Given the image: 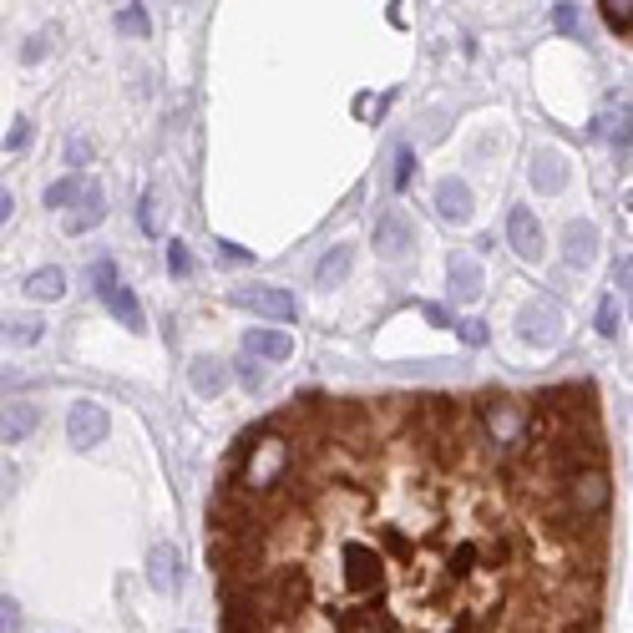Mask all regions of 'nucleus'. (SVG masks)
<instances>
[{"label":"nucleus","instance_id":"nucleus-41","mask_svg":"<svg viewBox=\"0 0 633 633\" xmlns=\"http://www.w3.org/2000/svg\"><path fill=\"white\" fill-rule=\"evenodd\" d=\"M41 56H46V36H31V41L21 46V61H26V66H36Z\"/></svg>","mask_w":633,"mask_h":633},{"label":"nucleus","instance_id":"nucleus-38","mask_svg":"<svg viewBox=\"0 0 633 633\" xmlns=\"http://www.w3.org/2000/svg\"><path fill=\"white\" fill-rule=\"evenodd\" d=\"M552 26L568 31V36H578V11L573 6H558V11H552Z\"/></svg>","mask_w":633,"mask_h":633},{"label":"nucleus","instance_id":"nucleus-1","mask_svg":"<svg viewBox=\"0 0 633 633\" xmlns=\"http://www.w3.org/2000/svg\"><path fill=\"white\" fill-rule=\"evenodd\" d=\"M542 456H547L552 482L563 487L568 477H578V471L603 466V456H608V446H603V426H563L558 436L542 446Z\"/></svg>","mask_w":633,"mask_h":633},{"label":"nucleus","instance_id":"nucleus-36","mask_svg":"<svg viewBox=\"0 0 633 633\" xmlns=\"http://www.w3.org/2000/svg\"><path fill=\"white\" fill-rule=\"evenodd\" d=\"M92 279H97V294H107V289H117V269H112V259H97V269H92Z\"/></svg>","mask_w":633,"mask_h":633},{"label":"nucleus","instance_id":"nucleus-2","mask_svg":"<svg viewBox=\"0 0 633 633\" xmlns=\"http://www.w3.org/2000/svg\"><path fill=\"white\" fill-rule=\"evenodd\" d=\"M259 608H264V618H269V628H289L304 608H309V598H314V583H309V573L304 568H269L259 583Z\"/></svg>","mask_w":633,"mask_h":633},{"label":"nucleus","instance_id":"nucleus-21","mask_svg":"<svg viewBox=\"0 0 633 633\" xmlns=\"http://www.w3.org/2000/svg\"><path fill=\"white\" fill-rule=\"evenodd\" d=\"M102 304H107V309L117 314V320H122V325L132 330V335L142 330V304L132 299V289H122V284H117V289H107V294H102Z\"/></svg>","mask_w":633,"mask_h":633},{"label":"nucleus","instance_id":"nucleus-13","mask_svg":"<svg viewBox=\"0 0 633 633\" xmlns=\"http://www.w3.org/2000/svg\"><path fill=\"white\" fill-rule=\"evenodd\" d=\"M335 633H401V623L385 608H345L335 618Z\"/></svg>","mask_w":633,"mask_h":633},{"label":"nucleus","instance_id":"nucleus-40","mask_svg":"<svg viewBox=\"0 0 633 633\" xmlns=\"http://www.w3.org/2000/svg\"><path fill=\"white\" fill-rule=\"evenodd\" d=\"M11 335H16V345H36V340H41V325H36V320H16Z\"/></svg>","mask_w":633,"mask_h":633},{"label":"nucleus","instance_id":"nucleus-24","mask_svg":"<svg viewBox=\"0 0 633 633\" xmlns=\"http://www.w3.org/2000/svg\"><path fill=\"white\" fill-rule=\"evenodd\" d=\"M36 421H41V411H36V406H26V401H21V406H11V411H6V446H21V441L36 431Z\"/></svg>","mask_w":633,"mask_h":633},{"label":"nucleus","instance_id":"nucleus-43","mask_svg":"<svg viewBox=\"0 0 633 633\" xmlns=\"http://www.w3.org/2000/svg\"><path fill=\"white\" fill-rule=\"evenodd\" d=\"M623 203H628V208H633V193H628V198H623Z\"/></svg>","mask_w":633,"mask_h":633},{"label":"nucleus","instance_id":"nucleus-25","mask_svg":"<svg viewBox=\"0 0 633 633\" xmlns=\"http://www.w3.org/2000/svg\"><path fill=\"white\" fill-rule=\"evenodd\" d=\"M26 294H31V299H61V294H66V274H61L56 264H51V269H36V274L26 279Z\"/></svg>","mask_w":633,"mask_h":633},{"label":"nucleus","instance_id":"nucleus-34","mask_svg":"<svg viewBox=\"0 0 633 633\" xmlns=\"http://www.w3.org/2000/svg\"><path fill=\"white\" fill-rule=\"evenodd\" d=\"M456 335H461L466 345H487V325H482V320H456Z\"/></svg>","mask_w":633,"mask_h":633},{"label":"nucleus","instance_id":"nucleus-31","mask_svg":"<svg viewBox=\"0 0 633 633\" xmlns=\"http://www.w3.org/2000/svg\"><path fill=\"white\" fill-rule=\"evenodd\" d=\"M26 147H31V122L16 117V127L6 132V152H26Z\"/></svg>","mask_w":633,"mask_h":633},{"label":"nucleus","instance_id":"nucleus-22","mask_svg":"<svg viewBox=\"0 0 633 633\" xmlns=\"http://www.w3.org/2000/svg\"><path fill=\"white\" fill-rule=\"evenodd\" d=\"M223 385H228V370H223V360H208V355H198V360H193V390H198V395H223Z\"/></svg>","mask_w":633,"mask_h":633},{"label":"nucleus","instance_id":"nucleus-23","mask_svg":"<svg viewBox=\"0 0 633 633\" xmlns=\"http://www.w3.org/2000/svg\"><path fill=\"white\" fill-rule=\"evenodd\" d=\"M92 188V178H82V173H71V178H56L51 188H46V208H71V203H82V193Z\"/></svg>","mask_w":633,"mask_h":633},{"label":"nucleus","instance_id":"nucleus-5","mask_svg":"<svg viewBox=\"0 0 633 633\" xmlns=\"http://www.w3.org/2000/svg\"><path fill=\"white\" fill-rule=\"evenodd\" d=\"M411 249H416V223H411L401 208H385V213L375 218V254H380L385 264H401Z\"/></svg>","mask_w":633,"mask_h":633},{"label":"nucleus","instance_id":"nucleus-33","mask_svg":"<svg viewBox=\"0 0 633 633\" xmlns=\"http://www.w3.org/2000/svg\"><path fill=\"white\" fill-rule=\"evenodd\" d=\"M87 157H92V142H87V137H71V142H66V163H71V168H87Z\"/></svg>","mask_w":633,"mask_h":633},{"label":"nucleus","instance_id":"nucleus-18","mask_svg":"<svg viewBox=\"0 0 633 633\" xmlns=\"http://www.w3.org/2000/svg\"><path fill=\"white\" fill-rule=\"evenodd\" d=\"M244 350H249L254 360H289V355H294V340H289L284 330H249V335H244Z\"/></svg>","mask_w":633,"mask_h":633},{"label":"nucleus","instance_id":"nucleus-30","mask_svg":"<svg viewBox=\"0 0 633 633\" xmlns=\"http://www.w3.org/2000/svg\"><path fill=\"white\" fill-rule=\"evenodd\" d=\"M411 173H416V152L401 147L395 152V188H411Z\"/></svg>","mask_w":633,"mask_h":633},{"label":"nucleus","instance_id":"nucleus-16","mask_svg":"<svg viewBox=\"0 0 633 633\" xmlns=\"http://www.w3.org/2000/svg\"><path fill=\"white\" fill-rule=\"evenodd\" d=\"M451 294H456L461 304H477V299H482V264H477V259H466V254L451 259Z\"/></svg>","mask_w":633,"mask_h":633},{"label":"nucleus","instance_id":"nucleus-14","mask_svg":"<svg viewBox=\"0 0 633 633\" xmlns=\"http://www.w3.org/2000/svg\"><path fill=\"white\" fill-rule=\"evenodd\" d=\"M436 213L446 218V223H471V188L461 183V178H441L436 183Z\"/></svg>","mask_w":633,"mask_h":633},{"label":"nucleus","instance_id":"nucleus-10","mask_svg":"<svg viewBox=\"0 0 633 633\" xmlns=\"http://www.w3.org/2000/svg\"><path fill=\"white\" fill-rule=\"evenodd\" d=\"M507 244H512V254L522 259V264H537L542 259V223H537V213L532 208H512L507 213Z\"/></svg>","mask_w":633,"mask_h":633},{"label":"nucleus","instance_id":"nucleus-42","mask_svg":"<svg viewBox=\"0 0 633 633\" xmlns=\"http://www.w3.org/2000/svg\"><path fill=\"white\" fill-rule=\"evenodd\" d=\"M239 380H244V385H249V390H259V385H264V370H259V365H254V355H249V360H244V365H239Z\"/></svg>","mask_w":633,"mask_h":633},{"label":"nucleus","instance_id":"nucleus-8","mask_svg":"<svg viewBox=\"0 0 633 633\" xmlns=\"http://www.w3.org/2000/svg\"><path fill=\"white\" fill-rule=\"evenodd\" d=\"M233 304H239V309H254V314H264V320H279V325L299 314L294 294H289V289H274V284H249V289H233Z\"/></svg>","mask_w":633,"mask_h":633},{"label":"nucleus","instance_id":"nucleus-32","mask_svg":"<svg viewBox=\"0 0 633 633\" xmlns=\"http://www.w3.org/2000/svg\"><path fill=\"white\" fill-rule=\"evenodd\" d=\"M0 633H21V603L16 598L0 603Z\"/></svg>","mask_w":633,"mask_h":633},{"label":"nucleus","instance_id":"nucleus-9","mask_svg":"<svg viewBox=\"0 0 633 633\" xmlns=\"http://www.w3.org/2000/svg\"><path fill=\"white\" fill-rule=\"evenodd\" d=\"M107 406H97V401H76L71 406V416H66V436H71V446L76 451H92V446H102L107 441Z\"/></svg>","mask_w":633,"mask_h":633},{"label":"nucleus","instance_id":"nucleus-6","mask_svg":"<svg viewBox=\"0 0 633 633\" xmlns=\"http://www.w3.org/2000/svg\"><path fill=\"white\" fill-rule=\"evenodd\" d=\"M517 335L527 340V345H558L563 340V314H558V304L552 299H532V304H522V314H517Z\"/></svg>","mask_w":633,"mask_h":633},{"label":"nucleus","instance_id":"nucleus-4","mask_svg":"<svg viewBox=\"0 0 633 633\" xmlns=\"http://www.w3.org/2000/svg\"><path fill=\"white\" fill-rule=\"evenodd\" d=\"M563 497L578 517H608V502H613V482H608V466H593V471H578V477L563 482Z\"/></svg>","mask_w":633,"mask_h":633},{"label":"nucleus","instance_id":"nucleus-26","mask_svg":"<svg viewBox=\"0 0 633 633\" xmlns=\"http://www.w3.org/2000/svg\"><path fill=\"white\" fill-rule=\"evenodd\" d=\"M117 31H122V36H132V41H147L152 21H147V11L137 6V0H132V6H122V11H117Z\"/></svg>","mask_w":633,"mask_h":633},{"label":"nucleus","instance_id":"nucleus-27","mask_svg":"<svg viewBox=\"0 0 633 633\" xmlns=\"http://www.w3.org/2000/svg\"><path fill=\"white\" fill-rule=\"evenodd\" d=\"M618 320H623V314H618V294H603L598 299V335L603 340H618Z\"/></svg>","mask_w":633,"mask_h":633},{"label":"nucleus","instance_id":"nucleus-3","mask_svg":"<svg viewBox=\"0 0 633 633\" xmlns=\"http://www.w3.org/2000/svg\"><path fill=\"white\" fill-rule=\"evenodd\" d=\"M477 421L492 441V451H512L527 441V411L517 401H507V395H482L477 401Z\"/></svg>","mask_w":633,"mask_h":633},{"label":"nucleus","instance_id":"nucleus-12","mask_svg":"<svg viewBox=\"0 0 633 633\" xmlns=\"http://www.w3.org/2000/svg\"><path fill=\"white\" fill-rule=\"evenodd\" d=\"M147 583H152L157 593H178V583H183V558H178L173 542H157V547L147 552Z\"/></svg>","mask_w":633,"mask_h":633},{"label":"nucleus","instance_id":"nucleus-35","mask_svg":"<svg viewBox=\"0 0 633 633\" xmlns=\"http://www.w3.org/2000/svg\"><path fill=\"white\" fill-rule=\"evenodd\" d=\"M168 269H173V274H188V269H193V254H188L178 239L168 244Z\"/></svg>","mask_w":633,"mask_h":633},{"label":"nucleus","instance_id":"nucleus-39","mask_svg":"<svg viewBox=\"0 0 633 633\" xmlns=\"http://www.w3.org/2000/svg\"><path fill=\"white\" fill-rule=\"evenodd\" d=\"M421 314H426V320H431L436 330H456V320H451V314H446L441 304H421Z\"/></svg>","mask_w":633,"mask_h":633},{"label":"nucleus","instance_id":"nucleus-37","mask_svg":"<svg viewBox=\"0 0 633 633\" xmlns=\"http://www.w3.org/2000/svg\"><path fill=\"white\" fill-rule=\"evenodd\" d=\"M558 633H598V613H573Z\"/></svg>","mask_w":633,"mask_h":633},{"label":"nucleus","instance_id":"nucleus-19","mask_svg":"<svg viewBox=\"0 0 633 633\" xmlns=\"http://www.w3.org/2000/svg\"><path fill=\"white\" fill-rule=\"evenodd\" d=\"M350 264H355V249H350V244H335V249H330L320 264H314V284H320V289H335V284H345Z\"/></svg>","mask_w":633,"mask_h":633},{"label":"nucleus","instance_id":"nucleus-29","mask_svg":"<svg viewBox=\"0 0 633 633\" xmlns=\"http://www.w3.org/2000/svg\"><path fill=\"white\" fill-rule=\"evenodd\" d=\"M603 21L613 31H633V0H603Z\"/></svg>","mask_w":633,"mask_h":633},{"label":"nucleus","instance_id":"nucleus-17","mask_svg":"<svg viewBox=\"0 0 633 633\" xmlns=\"http://www.w3.org/2000/svg\"><path fill=\"white\" fill-rule=\"evenodd\" d=\"M102 218H107V198H102V183H92V188L82 193V208L66 213V233H92Z\"/></svg>","mask_w":633,"mask_h":633},{"label":"nucleus","instance_id":"nucleus-28","mask_svg":"<svg viewBox=\"0 0 633 633\" xmlns=\"http://www.w3.org/2000/svg\"><path fill=\"white\" fill-rule=\"evenodd\" d=\"M137 223H142V233H163V198L147 193L142 208H137Z\"/></svg>","mask_w":633,"mask_h":633},{"label":"nucleus","instance_id":"nucleus-11","mask_svg":"<svg viewBox=\"0 0 633 633\" xmlns=\"http://www.w3.org/2000/svg\"><path fill=\"white\" fill-rule=\"evenodd\" d=\"M563 183H568V157L558 147H537L532 152V188L542 198H552V193H563Z\"/></svg>","mask_w":633,"mask_h":633},{"label":"nucleus","instance_id":"nucleus-7","mask_svg":"<svg viewBox=\"0 0 633 633\" xmlns=\"http://www.w3.org/2000/svg\"><path fill=\"white\" fill-rule=\"evenodd\" d=\"M340 563H345V588H350V593H375V588L385 583L380 558H375L370 542H345V547H340Z\"/></svg>","mask_w":633,"mask_h":633},{"label":"nucleus","instance_id":"nucleus-15","mask_svg":"<svg viewBox=\"0 0 633 633\" xmlns=\"http://www.w3.org/2000/svg\"><path fill=\"white\" fill-rule=\"evenodd\" d=\"M563 259L573 269H588L598 259V228L593 223H568V233H563Z\"/></svg>","mask_w":633,"mask_h":633},{"label":"nucleus","instance_id":"nucleus-20","mask_svg":"<svg viewBox=\"0 0 633 633\" xmlns=\"http://www.w3.org/2000/svg\"><path fill=\"white\" fill-rule=\"evenodd\" d=\"M593 132H598V137H608V142H613V152H623V157H628V147H633V112H628V107L603 112Z\"/></svg>","mask_w":633,"mask_h":633}]
</instances>
